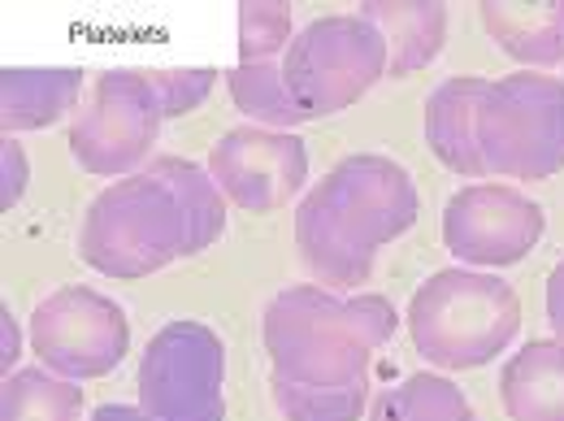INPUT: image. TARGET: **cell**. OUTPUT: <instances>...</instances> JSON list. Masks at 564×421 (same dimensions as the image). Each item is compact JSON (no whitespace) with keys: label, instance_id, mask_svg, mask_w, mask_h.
Instances as JSON below:
<instances>
[{"label":"cell","instance_id":"obj_12","mask_svg":"<svg viewBox=\"0 0 564 421\" xmlns=\"http://www.w3.org/2000/svg\"><path fill=\"white\" fill-rule=\"evenodd\" d=\"M487 96V78L456 74L438 83L425 100V143L430 152L460 179H487L482 152H478V105Z\"/></svg>","mask_w":564,"mask_h":421},{"label":"cell","instance_id":"obj_25","mask_svg":"<svg viewBox=\"0 0 564 421\" xmlns=\"http://www.w3.org/2000/svg\"><path fill=\"white\" fill-rule=\"evenodd\" d=\"M0 339H4V344H0V365H4V374H9V369H13V365H18V356H22V331H18V322H13V317H9V309H4V313H0Z\"/></svg>","mask_w":564,"mask_h":421},{"label":"cell","instance_id":"obj_7","mask_svg":"<svg viewBox=\"0 0 564 421\" xmlns=\"http://www.w3.org/2000/svg\"><path fill=\"white\" fill-rule=\"evenodd\" d=\"M135 391L152 421H226V344L205 322H165L143 348Z\"/></svg>","mask_w":564,"mask_h":421},{"label":"cell","instance_id":"obj_2","mask_svg":"<svg viewBox=\"0 0 564 421\" xmlns=\"http://www.w3.org/2000/svg\"><path fill=\"white\" fill-rule=\"evenodd\" d=\"M417 213V183L400 161L382 152H352L335 161L295 209L300 261L317 287L352 291L369 282L378 252L413 230Z\"/></svg>","mask_w":564,"mask_h":421},{"label":"cell","instance_id":"obj_13","mask_svg":"<svg viewBox=\"0 0 564 421\" xmlns=\"http://www.w3.org/2000/svg\"><path fill=\"white\" fill-rule=\"evenodd\" d=\"M478 18L521 71L564 66V0H482Z\"/></svg>","mask_w":564,"mask_h":421},{"label":"cell","instance_id":"obj_14","mask_svg":"<svg viewBox=\"0 0 564 421\" xmlns=\"http://www.w3.org/2000/svg\"><path fill=\"white\" fill-rule=\"evenodd\" d=\"M83 96V71L74 66H4L0 71V131L18 140L62 122Z\"/></svg>","mask_w":564,"mask_h":421},{"label":"cell","instance_id":"obj_9","mask_svg":"<svg viewBox=\"0 0 564 421\" xmlns=\"http://www.w3.org/2000/svg\"><path fill=\"white\" fill-rule=\"evenodd\" d=\"M26 339L44 369L70 382H91L127 360L131 322L122 304L96 287H57L35 304Z\"/></svg>","mask_w":564,"mask_h":421},{"label":"cell","instance_id":"obj_21","mask_svg":"<svg viewBox=\"0 0 564 421\" xmlns=\"http://www.w3.org/2000/svg\"><path fill=\"white\" fill-rule=\"evenodd\" d=\"M295 26H291V4L279 0H243L239 4V62H274L291 48Z\"/></svg>","mask_w":564,"mask_h":421},{"label":"cell","instance_id":"obj_17","mask_svg":"<svg viewBox=\"0 0 564 421\" xmlns=\"http://www.w3.org/2000/svg\"><path fill=\"white\" fill-rule=\"evenodd\" d=\"M369 421H478V413L447 374H409L373 396Z\"/></svg>","mask_w":564,"mask_h":421},{"label":"cell","instance_id":"obj_5","mask_svg":"<svg viewBox=\"0 0 564 421\" xmlns=\"http://www.w3.org/2000/svg\"><path fill=\"white\" fill-rule=\"evenodd\" d=\"M478 152L487 179L547 183L564 170V78L517 71L487 83L478 105Z\"/></svg>","mask_w":564,"mask_h":421},{"label":"cell","instance_id":"obj_4","mask_svg":"<svg viewBox=\"0 0 564 421\" xmlns=\"http://www.w3.org/2000/svg\"><path fill=\"white\" fill-rule=\"evenodd\" d=\"M409 335L422 360L438 369H482L512 348L521 331V300L491 270H438L409 300Z\"/></svg>","mask_w":564,"mask_h":421},{"label":"cell","instance_id":"obj_3","mask_svg":"<svg viewBox=\"0 0 564 421\" xmlns=\"http://www.w3.org/2000/svg\"><path fill=\"white\" fill-rule=\"evenodd\" d=\"M196 252L200 239L178 192L152 170L109 183L78 226V257L96 274L118 282L148 279Z\"/></svg>","mask_w":564,"mask_h":421},{"label":"cell","instance_id":"obj_22","mask_svg":"<svg viewBox=\"0 0 564 421\" xmlns=\"http://www.w3.org/2000/svg\"><path fill=\"white\" fill-rule=\"evenodd\" d=\"M156 96H161V109L165 118H183V114H196L209 91L217 87V71L213 66H187V71H148Z\"/></svg>","mask_w":564,"mask_h":421},{"label":"cell","instance_id":"obj_1","mask_svg":"<svg viewBox=\"0 0 564 421\" xmlns=\"http://www.w3.org/2000/svg\"><path fill=\"white\" fill-rule=\"evenodd\" d=\"M400 313L387 295H335L317 282L279 291L261 313L270 391L282 421H360L373 356L391 344Z\"/></svg>","mask_w":564,"mask_h":421},{"label":"cell","instance_id":"obj_24","mask_svg":"<svg viewBox=\"0 0 564 421\" xmlns=\"http://www.w3.org/2000/svg\"><path fill=\"white\" fill-rule=\"evenodd\" d=\"M547 322H552V339L564 344V261L547 274Z\"/></svg>","mask_w":564,"mask_h":421},{"label":"cell","instance_id":"obj_15","mask_svg":"<svg viewBox=\"0 0 564 421\" xmlns=\"http://www.w3.org/2000/svg\"><path fill=\"white\" fill-rule=\"evenodd\" d=\"M499 404L508 421H564V344L530 339L499 369Z\"/></svg>","mask_w":564,"mask_h":421},{"label":"cell","instance_id":"obj_20","mask_svg":"<svg viewBox=\"0 0 564 421\" xmlns=\"http://www.w3.org/2000/svg\"><path fill=\"white\" fill-rule=\"evenodd\" d=\"M148 170H152V174H161V179L178 192L183 209H187L192 226H196L200 252L213 248V244L226 235V196H221V187L213 183L209 165L187 161V156H152V161H148Z\"/></svg>","mask_w":564,"mask_h":421},{"label":"cell","instance_id":"obj_8","mask_svg":"<svg viewBox=\"0 0 564 421\" xmlns=\"http://www.w3.org/2000/svg\"><path fill=\"white\" fill-rule=\"evenodd\" d=\"M165 109L148 71H105L96 78L83 114L70 127V156L96 179L140 174L152 143L161 136Z\"/></svg>","mask_w":564,"mask_h":421},{"label":"cell","instance_id":"obj_16","mask_svg":"<svg viewBox=\"0 0 564 421\" xmlns=\"http://www.w3.org/2000/svg\"><path fill=\"white\" fill-rule=\"evenodd\" d=\"M360 18H369L387 40V78H409L425 71L447 40V4L438 0H369L360 4Z\"/></svg>","mask_w":564,"mask_h":421},{"label":"cell","instance_id":"obj_11","mask_svg":"<svg viewBox=\"0 0 564 421\" xmlns=\"http://www.w3.org/2000/svg\"><path fill=\"white\" fill-rule=\"evenodd\" d=\"M209 174L243 213H274L308 183V148L295 131L235 127L209 148Z\"/></svg>","mask_w":564,"mask_h":421},{"label":"cell","instance_id":"obj_19","mask_svg":"<svg viewBox=\"0 0 564 421\" xmlns=\"http://www.w3.org/2000/svg\"><path fill=\"white\" fill-rule=\"evenodd\" d=\"M226 91L235 100V109L252 122V127H270V131H291L300 122H308V114L291 100L286 83H282V62H252V66H235L226 71Z\"/></svg>","mask_w":564,"mask_h":421},{"label":"cell","instance_id":"obj_6","mask_svg":"<svg viewBox=\"0 0 564 421\" xmlns=\"http://www.w3.org/2000/svg\"><path fill=\"white\" fill-rule=\"evenodd\" d=\"M387 78V40L360 13H330L295 31L282 53V83L308 122L335 118Z\"/></svg>","mask_w":564,"mask_h":421},{"label":"cell","instance_id":"obj_26","mask_svg":"<svg viewBox=\"0 0 564 421\" xmlns=\"http://www.w3.org/2000/svg\"><path fill=\"white\" fill-rule=\"evenodd\" d=\"M91 421H152V418L143 413L140 404H100L91 413Z\"/></svg>","mask_w":564,"mask_h":421},{"label":"cell","instance_id":"obj_18","mask_svg":"<svg viewBox=\"0 0 564 421\" xmlns=\"http://www.w3.org/2000/svg\"><path fill=\"white\" fill-rule=\"evenodd\" d=\"M0 421H83V387L44 369H13L0 387Z\"/></svg>","mask_w":564,"mask_h":421},{"label":"cell","instance_id":"obj_23","mask_svg":"<svg viewBox=\"0 0 564 421\" xmlns=\"http://www.w3.org/2000/svg\"><path fill=\"white\" fill-rule=\"evenodd\" d=\"M0 174H4V183H0V205L13 209V205L22 201V192H26V179H31V170H26V152H22V143L18 140L0 143Z\"/></svg>","mask_w":564,"mask_h":421},{"label":"cell","instance_id":"obj_10","mask_svg":"<svg viewBox=\"0 0 564 421\" xmlns=\"http://www.w3.org/2000/svg\"><path fill=\"white\" fill-rule=\"evenodd\" d=\"M547 230V213L512 183H469L443 205V244L469 270L525 261Z\"/></svg>","mask_w":564,"mask_h":421}]
</instances>
